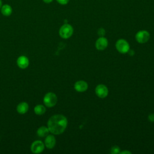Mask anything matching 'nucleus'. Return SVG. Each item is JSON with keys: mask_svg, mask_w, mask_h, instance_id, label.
Segmentation results:
<instances>
[{"mask_svg": "<svg viewBox=\"0 0 154 154\" xmlns=\"http://www.w3.org/2000/svg\"><path fill=\"white\" fill-rule=\"evenodd\" d=\"M1 13L5 16H9L11 14L13 10L10 5L8 4H5L2 5L1 8Z\"/></svg>", "mask_w": 154, "mask_h": 154, "instance_id": "nucleus-13", "label": "nucleus"}, {"mask_svg": "<svg viewBox=\"0 0 154 154\" xmlns=\"http://www.w3.org/2000/svg\"><path fill=\"white\" fill-rule=\"evenodd\" d=\"M49 132L48 128L46 126H41L37 131V134L40 137H46Z\"/></svg>", "mask_w": 154, "mask_h": 154, "instance_id": "nucleus-14", "label": "nucleus"}, {"mask_svg": "<svg viewBox=\"0 0 154 154\" xmlns=\"http://www.w3.org/2000/svg\"><path fill=\"white\" fill-rule=\"evenodd\" d=\"M1 7H2V1L0 0V8H1Z\"/></svg>", "mask_w": 154, "mask_h": 154, "instance_id": "nucleus-22", "label": "nucleus"}, {"mask_svg": "<svg viewBox=\"0 0 154 154\" xmlns=\"http://www.w3.org/2000/svg\"><path fill=\"white\" fill-rule=\"evenodd\" d=\"M17 64L20 69H26L29 65V60L26 56H20L17 60Z\"/></svg>", "mask_w": 154, "mask_h": 154, "instance_id": "nucleus-10", "label": "nucleus"}, {"mask_svg": "<svg viewBox=\"0 0 154 154\" xmlns=\"http://www.w3.org/2000/svg\"><path fill=\"white\" fill-rule=\"evenodd\" d=\"M46 112V108L43 105H37L34 108V112L38 116L43 114Z\"/></svg>", "mask_w": 154, "mask_h": 154, "instance_id": "nucleus-15", "label": "nucleus"}, {"mask_svg": "<svg viewBox=\"0 0 154 154\" xmlns=\"http://www.w3.org/2000/svg\"><path fill=\"white\" fill-rule=\"evenodd\" d=\"M75 89L78 92H84L88 88V84L84 81H78L74 85Z\"/></svg>", "mask_w": 154, "mask_h": 154, "instance_id": "nucleus-9", "label": "nucleus"}, {"mask_svg": "<svg viewBox=\"0 0 154 154\" xmlns=\"http://www.w3.org/2000/svg\"><path fill=\"white\" fill-rule=\"evenodd\" d=\"M116 48L120 53L126 54L129 50V45L125 40L119 39L116 43Z\"/></svg>", "mask_w": 154, "mask_h": 154, "instance_id": "nucleus-4", "label": "nucleus"}, {"mask_svg": "<svg viewBox=\"0 0 154 154\" xmlns=\"http://www.w3.org/2000/svg\"><path fill=\"white\" fill-rule=\"evenodd\" d=\"M67 125V120L62 114L54 115L49 118L48 122V128L50 132L59 135L62 134Z\"/></svg>", "mask_w": 154, "mask_h": 154, "instance_id": "nucleus-1", "label": "nucleus"}, {"mask_svg": "<svg viewBox=\"0 0 154 154\" xmlns=\"http://www.w3.org/2000/svg\"><path fill=\"white\" fill-rule=\"evenodd\" d=\"M97 32H98V34H99L100 37H103V36L105 35V29H104L103 28H102L99 29Z\"/></svg>", "mask_w": 154, "mask_h": 154, "instance_id": "nucleus-17", "label": "nucleus"}, {"mask_svg": "<svg viewBox=\"0 0 154 154\" xmlns=\"http://www.w3.org/2000/svg\"><path fill=\"white\" fill-rule=\"evenodd\" d=\"M150 38V34L148 31L142 30L138 31L135 35L136 40L140 43H144L147 42Z\"/></svg>", "mask_w": 154, "mask_h": 154, "instance_id": "nucleus-5", "label": "nucleus"}, {"mask_svg": "<svg viewBox=\"0 0 154 154\" xmlns=\"http://www.w3.org/2000/svg\"><path fill=\"white\" fill-rule=\"evenodd\" d=\"M108 42L107 39L103 37H100L96 40L95 46L97 49L102 51L106 48V47L108 46Z\"/></svg>", "mask_w": 154, "mask_h": 154, "instance_id": "nucleus-8", "label": "nucleus"}, {"mask_svg": "<svg viewBox=\"0 0 154 154\" xmlns=\"http://www.w3.org/2000/svg\"><path fill=\"white\" fill-rule=\"evenodd\" d=\"M28 108H29L28 104L26 102H22L17 105V111L19 114H25L28 111Z\"/></svg>", "mask_w": 154, "mask_h": 154, "instance_id": "nucleus-12", "label": "nucleus"}, {"mask_svg": "<svg viewBox=\"0 0 154 154\" xmlns=\"http://www.w3.org/2000/svg\"><path fill=\"white\" fill-rule=\"evenodd\" d=\"M45 3L46 4H49V3H51L53 0H43Z\"/></svg>", "mask_w": 154, "mask_h": 154, "instance_id": "nucleus-21", "label": "nucleus"}, {"mask_svg": "<svg viewBox=\"0 0 154 154\" xmlns=\"http://www.w3.org/2000/svg\"><path fill=\"white\" fill-rule=\"evenodd\" d=\"M45 144L42 141L37 140L34 141L31 146V152L34 153H40L43 151Z\"/></svg>", "mask_w": 154, "mask_h": 154, "instance_id": "nucleus-6", "label": "nucleus"}, {"mask_svg": "<svg viewBox=\"0 0 154 154\" xmlns=\"http://www.w3.org/2000/svg\"><path fill=\"white\" fill-rule=\"evenodd\" d=\"M149 120L150 122H154V114H150L149 115Z\"/></svg>", "mask_w": 154, "mask_h": 154, "instance_id": "nucleus-19", "label": "nucleus"}, {"mask_svg": "<svg viewBox=\"0 0 154 154\" xmlns=\"http://www.w3.org/2000/svg\"><path fill=\"white\" fill-rule=\"evenodd\" d=\"M120 148L117 146H113L111 149V153L112 154H117L120 153Z\"/></svg>", "mask_w": 154, "mask_h": 154, "instance_id": "nucleus-16", "label": "nucleus"}, {"mask_svg": "<svg viewBox=\"0 0 154 154\" xmlns=\"http://www.w3.org/2000/svg\"><path fill=\"white\" fill-rule=\"evenodd\" d=\"M73 32V29L72 26L67 23L62 25L59 30V34L63 38H68L70 37Z\"/></svg>", "mask_w": 154, "mask_h": 154, "instance_id": "nucleus-2", "label": "nucleus"}, {"mask_svg": "<svg viewBox=\"0 0 154 154\" xmlns=\"http://www.w3.org/2000/svg\"><path fill=\"white\" fill-rule=\"evenodd\" d=\"M43 102L46 106L49 108L53 107L56 105L57 102V97L54 93H48L44 96Z\"/></svg>", "mask_w": 154, "mask_h": 154, "instance_id": "nucleus-3", "label": "nucleus"}, {"mask_svg": "<svg viewBox=\"0 0 154 154\" xmlns=\"http://www.w3.org/2000/svg\"><path fill=\"white\" fill-rule=\"evenodd\" d=\"M69 0H57V1L59 4H62V5L67 4L69 2Z\"/></svg>", "mask_w": 154, "mask_h": 154, "instance_id": "nucleus-18", "label": "nucleus"}, {"mask_svg": "<svg viewBox=\"0 0 154 154\" xmlns=\"http://www.w3.org/2000/svg\"><path fill=\"white\" fill-rule=\"evenodd\" d=\"M120 153H122V154H125V153H126V154H128V153L131 154V152H129V151H128V150H124V151H123V152H120Z\"/></svg>", "mask_w": 154, "mask_h": 154, "instance_id": "nucleus-20", "label": "nucleus"}, {"mask_svg": "<svg viewBox=\"0 0 154 154\" xmlns=\"http://www.w3.org/2000/svg\"><path fill=\"white\" fill-rule=\"evenodd\" d=\"M56 143L55 138L53 135H48L45 140V144L48 149H52Z\"/></svg>", "mask_w": 154, "mask_h": 154, "instance_id": "nucleus-11", "label": "nucleus"}, {"mask_svg": "<svg viewBox=\"0 0 154 154\" xmlns=\"http://www.w3.org/2000/svg\"><path fill=\"white\" fill-rule=\"evenodd\" d=\"M96 95L100 98H105L108 96V88L103 84H99L96 86L95 89Z\"/></svg>", "mask_w": 154, "mask_h": 154, "instance_id": "nucleus-7", "label": "nucleus"}]
</instances>
